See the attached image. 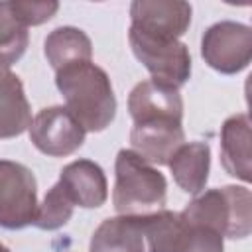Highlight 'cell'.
Listing matches in <instances>:
<instances>
[{
  "mask_svg": "<svg viewBox=\"0 0 252 252\" xmlns=\"http://www.w3.org/2000/svg\"><path fill=\"white\" fill-rule=\"evenodd\" d=\"M55 85L65 108L85 132H102L116 116V96L104 69L93 61L71 63L55 71Z\"/></svg>",
  "mask_w": 252,
  "mask_h": 252,
  "instance_id": "cell-1",
  "label": "cell"
},
{
  "mask_svg": "<svg viewBox=\"0 0 252 252\" xmlns=\"http://www.w3.org/2000/svg\"><path fill=\"white\" fill-rule=\"evenodd\" d=\"M112 205L118 215L138 217L163 209L167 181L163 173L132 150H120L114 161Z\"/></svg>",
  "mask_w": 252,
  "mask_h": 252,
  "instance_id": "cell-2",
  "label": "cell"
},
{
  "mask_svg": "<svg viewBox=\"0 0 252 252\" xmlns=\"http://www.w3.org/2000/svg\"><path fill=\"white\" fill-rule=\"evenodd\" d=\"M181 217L187 222L213 228L222 238H246L252 230V195L240 185L215 187L195 195Z\"/></svg>",
  "mask_w": 252,
  "mask_h": 252,
  "instance_id": "cell-3",
  "label": "cell"
},
{
  "mask_svg": "<svg viewBox=\"0 0 252 252\" xmlns=\"http://www.w3.org/2000/svg\"><path fill=\"white\" fill-rule=\"evenodd\" d=\"M128 41L136 59L152 75V81L163 83L177 91L189 81L191 53L183 41L150 35L134 28L128 30Z\"/></svg>",
  "mask_w": 252,
  "mask_h": 252,
  "instance_id": "cell-4",
  "label": "cell"
},
{
  "mask_svg": "<svg viewBox=\"0 0 252 252\" xmlns=\"http://www.w3.org/2000/svg\"><path fill=\"white\" fill-rule=\"evenodd\" d=\"M37 181L20 161L0 159V226L20 230L33 224L37 213Z\"/></svg>",
  "mask_w": 252,
  "mask_h": 252,
  "instance_id": "cell-5",
  "label": "cell"
},
{
  "mask_svg": "<svg viewBox=\"0 0 252 252\" xmlns=\"http://www.w3.org/2000/svg\"><path fill=\"white\" fill-rule=\"evenodd\" d=\"M201 57L211 69L222 75L240 73L252 59L250 26L232 20L209 26L201 37Z\"/></svg>",
  "mask_w": 252,
  "mask_h": 252,
  "instance_id": "cell-6",
  "label": "cell"
},
{
  "mask_svg": "<svg viewBox=\"0 0 252 252\" xmlns=\"http://www.w3.org/2000/svg\"><path fill=\"white\" fill-rule=\"evenodd\" d=\"M32 144L45 156L65 158L85 144V130L65 106L41 108L30 124Z\"/></svg>",
  "mask_w": 252,
  "mask_h": 252,
  "instance_id": "cell-7",
  "label": "cell"
},
{
  "mask_svg": "<svg viewBox=\"0 0 252 252\" xmlns=\"http://www.w3.org/2000/svg\"><path fill=\"white\" fill-rule=\"evenodd\" d=\"M193 8L181 0H134L130 4V28L150 35L179 39L191 24Z\"/></svg>",
  "mask_w": 252,
  "mask_h": 252,
  "instance_id": "cell-8",
  "label": "cell"
},
{
  "mask_svg": "<svg viewBox=\"0 0 252 252\" xmlns=\"http://www.w3.org/2000/svg\"><path fill=\"white\" fill-rule=\"evenodd\" d=\"M183 120L173 118H154L144 122H134L130 130L132 152L152 165H167L171 156L185 144Z\"/></svg>",
  "mask_w": 252,
  "mask_h": 252,
  "instance_id": "cell-9",
  "label": "cell"
},
{
  "mask_svg": "<svg viewBox=\"0 0 252 252\" xmlns=\"http://www.w3.org/2000/svg\"><path fill=\"white\" fill-rule=\"evenodd\" d=\"M128 112L134 122L154 118L183 120V98L177 89L158 81H142L128 94Z\"/></svg>",
  "mask_w": 252,
  "mask_h": 252,
  "instance_id": "cell-10",
  "label": "cell"
},
{
  "mask_svg": "<svg viewBox=\"0 0 252 252\" xmlns=\"http://www.w3.org/2000/svg\"><path fill=\"white\" fill-rule=\"evenodd\" d=\"M59 183L67 191L73 205L96 209L108 197V183L102 167L91 159H75L59 173Z\"/></svg>",
  "mask_w": 252,
  "mask_h": 252,
  "instance_id": "cell-11",
  "label": "cell"
},
{
  "mask_svg": "<svg viewBox=\"0 0 252 252\" xmlns=\"http://www.w3.org/2000/svg\"><path fill=\"white\" fill-rule=\"evenodd\" d=\"M250 118L248 114L240 112L226 118L220 126V163L222 169L244 181L250 183L252 179V163H250Z\"/></svg>",
  "mask_w": 252,
  "mask_h": 252,
  "instance_id": "cell-12",
  "label": "cell"
},
{
  "mask_svg": "<svg viewBox=\"0 0 252 252\" xmlns=\"http://www.w3.org/2000/svg\"><path fill=\"white\" fill-rule=\"evenodd\" d=\"M89 252H148L140 217L104 219L91 236Z\"/></svg>",
  "mask_w": 252,
  "mask_h": 252,
  "instance_id": "cell-13",
  "label": "cell"
},
{
  "mask_svg": "<svg viewBox=\"0 0 252 252\" xmlns=\"http://www.w3.org/2000/svg\"><path fill=\"white\" fill-rule=\"evenodd\" d=\"M32 124V108L16 73L0 67V138H16Z\"/></svg>",
  "mask_w": 252,
  "mask_h": 252,
  "instance_id": "cell-14",
  "label": "cell"
},
{
  "mask_svg": "<svg viewBox=\"0 0 252 252\" xmlns=\"http://www.w3.org/2000/svg\"><path fill=\"white\" fill-rule=\"evenodd\" d=\"M173 181L191 195H199L207 181L211 169V148L207 142H185L167 161Z\"/></svg>",
  "mask_w": 252,
  "mask_h": 252,
  "instance_id": "cell-15",
  "label": "cell"
},
{
  "mask_svg": "<svg viewBox=\"0 0 252 252\" xmlns=\"http://www.w3.org/2000/svg\"><path fill=\"white\" fill-rule=\"evenodd\" d=\"M43 53L47 63L55 71H59L71 63L91 61L93 43L83 30L73 26H61L47 33L43 41Z\"/></svg>",
  "mask_w": 252,
  "mask_h": 252,
  "instance_id": "cell-16",
  "label": "cell"
},
{
  "mask_svg": "<svg viewBox=\"0 0 252 252\" xmlns=\"http://www.w3.org/2000/svg\"><path fill=\"white\" fill-rule=\"evenodd\" d=\"M138 217L142 222L148 252H177L185 230V219L181 217V213L159 209L156 213Z\"/></svg>",
  "mask_w": 252,
  "mask_h": 252,
  "instance_id": "cell-17",
  "label": "cell"
},
{
  "mask_svg": "<svg viewBox=\"0 0 252 252\" xmlns=\"http://www.w3.org/2000/svg\"><path fill=\"white\" fill-rule=\"evenodd\" d=\"M28 28L14 16L10 2H0V67L8 69L28 49Z\"/></svg>",
  "mask_w": 252,
  "mask_h": 252,
  "instance_id": "cell-18",
  "label": "cell"
},
{
  "mask_svg": "<svg viewBox=\"0 0 252 252\" xmlns=\"http://www.w3.org/2000/svg\"><path fill=\"white\" fill-rule=\"evenodd\" d=\"M73 201L69 199L63 185L57 181L43 197V201L37 205V213L33 219V224L41 230H57L65 226L73 217Z\"/></svg>",
  "mask_w": 252,
  "mask_h": 252,
  "instance_id": "cell-19",
  "label": "cell"
},
{
  "mask_svg": "<svg viewBox=\"0 0 252 252\" xmlns=\"http://www.w3.org/2000/svg\"><path fill=\"white\" fill-rule=\"evenodd\" d=\"M177 252H224V238L209 226L185 220V230Z\"/></svg>",
  "mask_w": 252,
  "mask_h": 252,
  "instance_id": "cell-20",
  "label": "cell"
},
{
  "mask_svg": "<svg viewBox=\"0 0 252 252\" xmlns=\"http://www.w3.org/2000/svg\"><path fill=\"white\" fill-rule=\"evenodd\" d=\"M10 8L14 12V16L26 26H41L45 22H49L57 10L59 4L57 2H20V0H12Z\"/></svg>",
  "mask_w": 252,
  "mask_h": 252,
  "instance_id": "cell-21",
  "label": "cell"
},
{
  "mask_svg": "<svg viewBox=\"0 0 252 252\" xmlns=\"http://www.w3.org/2000/svg\"><path fill=\"white\" fill-rule=\"evenodd\" d=\"M0 252H10V248H8V246H4V244L0 242Z\"/></svg>",
  "mask_w": 252,
  "mask_h": 252,
  "instance_id": "cell-22",
  "label": "cell"
}]
</instances>
